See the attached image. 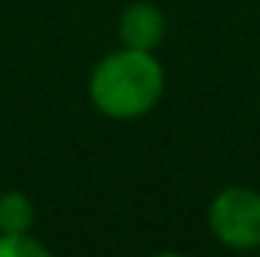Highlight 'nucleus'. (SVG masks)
<instances>
[{
  "label": "nucleus",
  "mask_w": 260,
  "mask_h": 257,
  "mask_svg": "<svg viewBox=\"0 0 260 257\" xmlns=\"http://www.w3.org/2000/svg\"><path fill=\"white\" fill-rule=\"evenodd\" d=\"M91 103L115 121L142 118L164 97V67L151 52L118 49L94 67L88 82Z\"/></svg>",
  "instance_id": "f257e3e1"
},
{
  "label": "nucleus",
  "mask_w": 260,
  "mask_h": 257,
  "mask_svg": "<svg viewBox=\"0 0 260 257\" xmlns=\"http://www.w3.org/2000/svg\"><path fill=\"white\" fill-rule=\"evenodd\" d=\"M209 230L227 248H260V194L242 185L224 188L209 203Z\"/></svg>",
  "instance_id": "f03ea898"
},
{
  "label": "nucleus",
  "mask_w": 260,
  "mask_h": 257,
  "mask_svg": "<svg viewBox=\"0 0 260 257\" xmlns=\"http://www.w3.org/2000/svg\"><path fill=\"white\" fill-rule=\"evenodd\" d=\"M167 34V18L154 3H130L121 12L118 21V37L127 49H139V52H154L164 43Z\"/></svg>",
  "instance_id": "7ed1b4c3"
},
{
  "label": "nucleus",
  "mask_w": 260,
  "mask_h": 257,
  "mask_svg": "<svg viewBox=\"0 0 260 257\" xmlns=\"http://www.w3.org/2000/svg\"><path fill=\"white\" fill-rule=\"evenodd\" d=\"M34 227V203L21 191L0 194V233H30Z\"/></svg>",
  "instance_id": "20e7f679"
},
{
  "label": "nucleus",
  "mask_w": 260,
  "mask_h": 257,
  "mask_svg": "<svg viewBox=\"0 0 260 257\" xmlns=\"http://www.w3.org/2000/svg\"><path fill=\"white\" fill-rule=\"evenodd\" d=\"M0 257H49V248L30 233H0Z\"/></svg>",
  "instance_id": "39448f33"
}]
</instances>
